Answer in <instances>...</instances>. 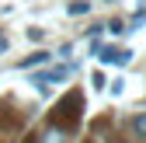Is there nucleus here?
Listing matches in <instances>:
<instances>
[{
    "label": "nucleus",
    "instance_id": "1",
    "mask_svg": "<svg viewBox=\"0 0 146 143\" xmlns=\"http://www.w3.org/2000/svg\"><path fill=\"white\" fill-rule=\"evenodd\" d=\"M136 133H143V136H146V115H139V119H136Z\"/></svg>",
    "mask_w": 146,
    "mask_h": 143
}]
</instances>
